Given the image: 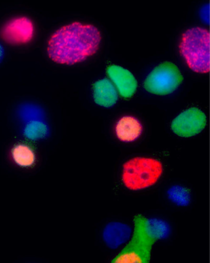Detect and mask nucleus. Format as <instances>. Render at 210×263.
<instances>
[{
	"instance_id": "nucleus-17",
	"label": "nucleus",
	"mask_w": 210,
	"mask_h": 263,
	"mask_svg": "<svg viewBox=\"0 0 210 263\" xmlns=\"http://www.w3.org/2000/svg\"><path fill=\"white\" fill-rule=\"evenodd\" d=\"M3 55H4V49H3V46L0 44V63L3 60Z\"/></svg>"
},
{
	"instance_id": "nucleus-3",
	"label": "nucleus",
	"mask_w": 210,
	"mask_h": 263,
	"mask_svg": "<svg viewBox=\"0 0 210 263\" xmlns=\"http://www.w3.org/2000/svg\"><path fill=\"white\" fill-rule=\"evenodd\" d=\"M180 53L189 67L199 73L210 70V34L207 29L194 27L183 34Z\"/></svg>"
},
{
	"instance_id": "nucleus-5",
	"label": "nucleus",
	"mask_w": 210,
	"mask_h": 263,
	"mask_svg": "<svg viewBox=\"0 0 210 263\" xmlns=\"http://www.w3.org/2000/svg\"><path fill=\"white\" fill-rule=\"evenodd\" d=\"M183 80L179 68L174 63L165 62L149 74L145 80L144 87L155 95H169L180 86Z\"/></svg>"
},
{
	"instance_id": "nucleus-2",
	"label": "nucleus",
	"mask_w": 210,
	"mask_h": 263,
	"mask_svg": "<svg viewBox=\"0 0 210 263\" xmlns=\"http://www.w3.org/2000/svg\"><path fill=\"white\" fill-rule=\"evenodd\" d=\"M169 233V226L164 221L135 216L130 241L111 263H149L154 244L167 238Z\"/></svg>"
},
{
	"instance_id": "nucleus-15",
	"label": "nucleus",
	"mask_w": 210,
	"mask_h": 263,
	"mask_svg": "<svg viewBox=\"0 0 210 263\" xmlns=\"http://www.w3.org/2000/svg\"><path fill=\"white\" fill-rule=\"evenodd\" d=\"M20 116L24 121H34L40 120L43 117V112L38 106L32 105H26L20 109Z\"/></svg>"
},
{
	"instance_id": "nucleus-10",
	"label": "nucleus",
	"mask_w": 210,
	"mask_h": 263,
	"mask_svg": "<svg viewBox=\"0 0 210 263\" xmlns=\"http://www.w3.org/2000/svg\"><path fill=\"white\" fill-rule=\"evenodd\" d=\"M94 101L99 106L109 108L117 103L118 93L113 83L108 80H99L93 84Z\"/></svg>"
},
{
	"instance_id": "nucleus-8",
	"label": "nucleus",
	"mask_w": 210,
	"mask_h": 263,
	"mask_svg": "<svg viewBox=\"0 0 210 263\" xmlns=\"http://www.w3.org/2000/svg\"><path fill=\"white\" fill-rule=\"evenodd\" d=\"M106 73L113 83L119 93L125 99L131 98L137 89V81L134 76L127 69L121 66H108Z\"/></svg>"
},
{
	"instance_id": "nucleus-12",
	"label": "nucleus",
	"mask_w": 210,
	"mask_h": 263,
	"mask_svg": "<svg viewBox=\"0 0 210 263\" xmlns=\"http://www.w3.org/2000/svg\"><path fill=\"white\" fill-rule=\"evenodd\" d=\"M12 156L15 163L20 166H31L35 162V154L28 145L20 144L14 147L12 150Z\"/></svg>"
},
{
	"instance_id": "nucleus-16",
	"label": "nucleus",
	"mask_w": 210,
	"mask_h": 263,
	"mask_svg": "<svg viewBox=\"0 0 210 263\" xmlns=\"http://www.w3.org/2000/svg\"><path fill=\"white\" fill-rule=\"evenodd\" d=\"M200 15H201L202 20L205 22V23H209V5H206L204 7L202 8L201 11H200Z\"/></svg>"
},
{
	"instance_id": "nucleus-1",
	"label": "nucleus",
	"mask_w": 210,
	"mask_h": 263,
	"mask_svg": "<svg viewBox=\"0 0 210 263\" xmlns=\"http://www.w3.org/2000/svg\"><path fill=\"white\" fill-rule=\"evenodd\" d=\"M100 41L101 35L97 27L73 23L60 28L52 35L48 55L60 64L74 65L95 54Z\"/></svg>"
},
{
	"instance_id": "nucleus-14",
	"label": "nucleus",
	"mask_w": 210,
	"mask_h": 263,
	"mask_svg": "<svg viewBox=\"0 0 210 263\" xmlns=\"http://www.w3.org/2000/svg\"><path fill=\"white\" fill-rule=\"evenodd\" d=\"M168 196L174 203L181 205V206H186L190 202L189 191L184 187H172L168 191Z\"/></svg>"
},
{
	"instance_id": "nucleus-4",
	"label": "nucleus",
	"mask_w": 210,
	"mask_h": 263,
	"mask_svg": "<svg viewBox=\"0 0 210 263\" xmlns=\"http://www.w3.org/2000/svg\"><path fill=\"white\" fill-rule=\"evenodd\" d=\"M163 170V165L157 159L136 157L123 165L122 179L129 190H143L157 183Z\"/></svg>"
},
{
	"instance_id": "nucleus-9",
	"label": "nucleus",
	"mask_w": 210,
	"mask_h": 263,
	"mask_svg": "<svg viewBox=\"0 0 210 263\" xmlns=\"http://www.w3.org/2000/svg\"><path fill=\"white\" fill-rule=\"evenodd\" d=\"M132 233L130 227L121 222H110L105 227L103 237L109 248L115 250L129 240Z\"/></svg>"
},
{
	"instance_id": "nucleus-13",
	"label": "nucleus",
	"mask_w": 210,
	"mask_h": 263,
	"mask_svg": "<svg viewBox=\"0 0 210 263\" xmlns=\"http://www.w3.org/2000/svg\"><path fill=\"white\" fill-rule=\"evenodd\" d=\"M47 126L40 120H34L27 123L25 127L23 134L25 137L31 140H38L43 139L48 134Z\"/></svg>"
},
{
	"instance_id": "nucleus-6",
	"label": "nucleus",
	"mask_w": 210,
	"mask_h": 263,
	"mask_svg": "<svg viewBox=\"0 0 210 263\" xmlns=\"http://www.w3.org/2000/svg\"><path fill=\"white\" fill-rule=\"evenodd\" d=\"M206 125L204 112L197 108H190L180 114L173 121L171 129L181 137H191L202 132Z\"/></svg>"
},
{
	"instance_id": "nucleus-11",
	"label": "nucleus",
	"mask_w": 210,
	"mask_h": 263,
	"mask_svg": "<svg viewBox=\"0 0 210 263\" xmlns=\"http://www.w3.org/2000/svg\"><path fill=\"white\" fill-rule=\"evenodd\" d=\"M143 126L137 119L124 117L120 119L116 126L117 137L123 142H133L140 137Z\"/></svg>"
},
{
	"instance_id": "nucleus-7",
	"label": "nucleus",
	"mask_w": 210,
	"mask_h": 263,
	"mask_svg": "<svg viewBox=\"0 0 210 263\" xmlns=\"http://www.w3.org/2000/svg\"><path fill=\"white\" fill-rule=\"evenodd\" d=\"M1 34L3 40L10 44H25L33 37V23L26 17L13 18L3 27Z\"/></svg>"
}]
</instances>
